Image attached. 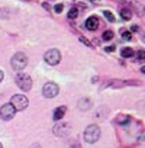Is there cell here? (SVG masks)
Returning <instances> with one entry per match:
<instances>
[{"instance_id":"4dcf8cb0","label":"cell","mask_w":145,"mask_h":148,"mask_svg":"<svg viewBox=\"0 0 145 148\" xmlns=\"http://www.w3.org/2000/svg\"><path fill=\"white\" fill-rule=\"evenodd\" d=\"M0 148H3V145H2V144H0Z\"/></svg>"},{"instance_id":"cb8c5ba5","label":"cell","mask_w":145,"mask_h":148,"mask_svg":"<svg viewBox=\"0 0 145 148\" xmlns=\"http://www.w3.org/2000/svg\"><path fill=\"white\" fill-rule=\"evenodd\" d=\"M115 48H116V47L110 45V47H107V48H105V49H106V52H107V51H109V52H113V51H115Z\"/></svg>"},{"instance_id":"30bf717a","label":"cell","mask_w":145,"mask_h":148,"mask_svg":"<svg viewBox=\"0 0 145 148\" xmlns=\"http://www.w3.org/2000/svg\"><path fill=\"white\" fill-rule=\"evenodd\" d=\"M65 112H67V108H65V106H60V108H57V109L54 110V121H61V119L64 118Z\"/></svg>"},{"instance_id":"83f0119b","label":"cell","mask_w":145,"mask_h":148,"mask_svg":"<svg viewBox=\"0 0 145 148\" xmlns=\"http://www.w3.org/2000/svg\"><path fill=\"white\" fill-rule=\"evenodd\" d=\"M141 39H142V42L145 44V34H142V36H141Z\"/></svg>"},{"instance_id":"52a82bcc","label":"cell","mask_w":145,"mask_h":148,"mask_svg":"<svg viewBox=\"0 0 145 148\" xmlns=\"http://www.w3.org/2000/svg\"><path fill=\"white\" fill-rule=\"evenodd\" d=\"M58 92H60V87H58L55 83H52V82L47 83V84L42 87V93H44V96L48 97V99L55 97V96L58 95Z\"/></svg>"},{"instance_id":"484cf974","label":"cell","mask_w":145,"mask_h":148,"mask_svg":"<svg viewBox=\"0 0 145 148\" xmlns=\"http://www.w3.org/2000/svg\"><path fill=\"white\" fill-rule=\"evenodd\" d=\"M3 77H5V74H3V71H2V70H0V83H2Z\"/></svg>"},{"instance_id":"7a4b0ae2","label":"cell","mask_w":145,"mask_h":148,"mask_svg":"<svg viewBox=\"0 0 145 148\" xmlns=\"http://www.w3.org/2000/svg\"><path fill=\"white\" fill-rule=\"evenodd\" d=\"M10 64H12V68H13L15 71L21 73V71L26 67V64H28V57H26L23 52H16V54L13 55Z\"/></svg>"},{"instance_id":"2e32d148","label":"cell","mask_w":145,"mask_h":148,"mask_svg":"<svg viewBox=\"0 0 145 148\" xmlns=\"http://www.w3.org/2000/svg\"><path fill=\"white\" fill-rule=\"evenodd\" d=\"M103 15H105V18H106L109 22H115V16H113V13H112L110 10H105Z\"/></svg>"},{"instance_id":"ffe728a7","label":"cell","mask_w":145,"mask_h":148,"mask_svg":"<svg viewBox=\"0 0 145 148\" xmlns=\"http://www.w3.org/2000/svg\"><path fill=\"white\" fill-rule=\"evenodd\" d=\"M136 60H138V61L145 60V51H142V49H141V51H138V52H136Z\"/></svg>"},{"instance_id":"3957f363","label":"cell","mask_w":145,"mask_h":148,"mask_svg":"<svg viewBox=\"0 0 145 148\" xmlns=\"http://www.w3.org/2000/svg\"><path fill=\"white\" fill-rule=\"evenodd\" d=\"M84 141L89 144H94L100 138V128L97 125H89L87 129L84 131Z\"/></svg>"},{"instance_id":"f1b7e54d","label":"cell","mask_w":145,"mask_h":148,"mask_svg":"<svg viewBox=\"0 0 145 148\" xmlns=\"http://www.w3.org/2000/svg\"><path fill=\"white\" fill-rule=\"evenodd\" d=\"M141 71H142V73H144V74H145V65H144V67H142V70H141Z\"/></svg>"},{"instance_id":"f546056e","label":"cell","mask_w":145,"mask_h":148,"mask_svg":"<svg viewBox=\"0 0 145 148\" xmlns=\"http://www.w3.org/2000/svg\"><path fill=\"white\" fill-rule=\"evenodd\" d=\"M93 2H96V3H97V2H99V0H93Z\"/></svg>"},{"instance_id":"7c38bea8","label":"cell","mask_w":145,"mask_h":148,"mask_svg":"<svg viewBox=\"0 0 145 148\" xmlns=\"http://www.w3.org/2000/svg\"><path fill=\"white\" fill-rule=\"evenodd\" d=\"M120 18H122L123 21H131V18H132L131 9H122V10H120Z\"/></svg>"},{"instance_id":"ac0fdd59","label":"cell","mask_w":145,"mask_h":148,"mask_svg":"<svg viewBox=\"0 0 145 148\" xmlns=\"http://www.w3.org/2000/svg\"><path fill=\"white\" fill-rule=\"evenodd\" d=\"M131 38H132V34L129 31H123L122 32V39L123 41H131Z\"/></svg>"},{"instance_id":"5b68a950","label":"cell","mask_w":145,"mask_h":148,"mask_svg":"<svg viewBox=\"0 0 145 148\" xmlns=\"http://www.w3.org/2000/svg\"><path fill=\"white\" fill-rule=\"evenodd\" d=\"M44 60H45V62L49 64V65H57V64L61 61V52H60L58 49H49V51L45 52Z\"/></svg>"},{"instance_id":"4316f807","label":"cell","mask_w":145,"mask_h":148,"mask_svg":"<svg viewBox=\"0 0 145 148\" xmlns=\"http://www.w3.org/2000/svg\"><path fill=\"white\" fill-rule=\"evenodd\" d=\"M44 8H45V9H51V8H49V5H48V3H44Z\"/></svg>"},{"instance_id":"603a6c76","label":"cell","mask_w":145,"mask_h":148,"mask_svg":"<svg viewBox=\"0 0 145 148\" xmlns=\"http://www.w3.org/2000/svg\"><path fill=\"white\" fill-rule=\"evenodd\" d=\"M80 41H81L83 44H86L87 47H92V42H90V41H87L86 38H83V36H80Z\"/></svg>"},{"instance_id":"8fae6325","label":"cell","mask_w":145,"mask_h":148,"mask_svg":"<svg viewBox=\"0 0 145 148\" xmlns=\"http://www.w3.org/2000/svg\"><path fill=\"white\" fill-rule=\"evenodd\" d=\"M90 106H92V102H90L89 99H81V100L79 102L80 110H87V109H90Z\"/></svg>"},{"instance_id":"ba28073f","label":"cell","mask_w":145,"mask_h":148,"mask_svg":"<svg viewBox=\"0 0 145 148\" xmlns=\"http://www.w3.org/2000/svg\"><path fill=\"white\" fill-rule=\"evenodd\" d=\"M68 132H70V123H67V122H61L54 126V134L57 136H65V135H68Z\"/></svg>"},{"instance_id":"6da1fadb","label":"cell","mask_w":145,"mask_h":148,"mask_svg":"<svg viewBox=\"0 0 145 148\" xmlns=\"http://www.w3.org/2000/svg\"><path fill=\"white\" fill-rule=\"evenodd\" d=\"M16 84H18V87L21 89V90H23V92H29L31 89H32V79L28 76L26 73H18L16 74Z\"/></svg>"},{"instance_id":"8992f818","label":"cell","mask_w":145,"mask_h":148,"mask_svg":"<svg viewBox=\"0 0 145 148\" xmlns=\"http://www.w3.org/2000/svg\"><path fill=\"white\" fill-rule=\"evenodd\" d=\"M15 113H16V110L10 103H6L0 108V118L3 121H10L12 118H15Z\"/></svg>"},{"instance_id":"d4e9b609","label":"cell","mask_w":145,"mask_h":148,"mask_svg":"<svg viewBox=\"0 0 145 148\" xmlns=\"http://www.w3.org/2000/svg\"><path fill=\"white\" fill-rule=\"evenodd\" d=\"M131 31H132V32H138V31H139V28H138L136 25H133V26L131 28Z\"/></svg>"},{"instance_id":"44dd1931","label":"cell","mask_w":145,"mask_h":148,"mask_svg":"<svg viewBox=\"0 0 145 148\" xmlns=\"http://www.w3.org/2000/svg\"><path fill=\"white\" fill-rule=\"evenodd\" d=\"M62 9H64V6H62L61 3H58V5H55V6H54V12H55V13H61V12H62Z\"/></svg>"},{"instance_id":"e0dca14e","label":"cell","mask_w":145,"mask_h":148,"mask_svg":"<svg viewBox=\"0 0 145 148\" xmlns=\"http://www.w3.org/2000/svg\"><path fill=\"white\" fill-rule=\"evenodd\" d=\"M102 36H103V41H110L113 38V32L112 31H105Z\"/></svg>"},{"instance_id":"4fadbf2b","label":"cell","mask_w":145,"mask_h":148,"mask_svg":"<svg viewBox=\"0 0 145 148\" xmlns=\"http://www.w3.org/2000/svg\"><path fill=\"white\" fill-rule=\"evenodd\" d=\"M133 49L132 48H123L122 51H120V55L123 57V58H131V57H133Z\"/></svg>"},{"instance_id":"d6986e66","label":"cell","mask_w":145,"mask_h":148,"mask_svg":"<svg viewBox=\"0 0 145 148\" xmlns=\"http://www.w3.org/2000/svg\"><path fill=\"white\" fill-rule=\"evenodd\" d=\"M109 110H107V108H102V110H99L97 112V116H99V119H105V113H107Z\"/></svg>"},{"instance_id":"9a60e30c","label":"cell","mask_w":145,"mask_h":148,"mask_svg":"<svg viewBox=\"0 0 145 148\" xmlns=\"http://www.w3.org/2000/svg\"><path fill=\"white\" fill-rule=\"evenodd\" d=\"M129 121H131V118L126 116V115H120V116H118V119H116V122L120 123V125H125V123H128Z\"/></svg>"},{"instance_id":"5bb4252c","label":"cell","mask_w":145,"mask_h":148,"mask_svg":"<svg viewBox=\"0 0 145 148\" xmlns=\"http://www.w3.org/2000/svg\"><path fill=\"white\" fill-rule=\"evenodd\" d=\"M79 12H80V10H79L77 6H72V8L68 10V18H70V19H76V18L79 16Z\"/></svg>"},{"instance_id":"277c9868","label":"cell","mask_w":145,"mask_h":148,"mask_svg":"<svg viewBox=\"0 0 145 148\" xmlns=\"http://www.w3.org/2000/svg\"><path fill=\"white\" fill-rule=\"evenodd\" d=\"M10 105L15 108V110H25L28 108V105H29V100L23 95H15L10 99Z\"/></svg>"},{"instance_id":"9c48e42d","label":"cell","mask_w":145,"mask_h":148,"mask_svg":"<svg viewBox=\"0 0 145 148\" xmlns=\"http://www.w3.org/2000/svg\"><path fill=\"white\" fill-rule=\"evenodd\" d=\"M99 25H100V22H99V18H97V16H90V18H87L86 22H84V26H86L89 31H96V29L99 28Z\"/></svg>"},{"instance_id":"7402d4cb","label":"cell","mask_w":145,"mask_h":148,"mask_svg":"<svg viewBox=\"0 0 145 148\" xmlns=\"http://www.w3.org/2000/svg\"><path fill=\"white\" fill-rule=\"evenodd\" d=\"M68 148H81V147H80V144H79V142L72 141V144H70V145H68Z\"/></svg>"}]
</instances>
